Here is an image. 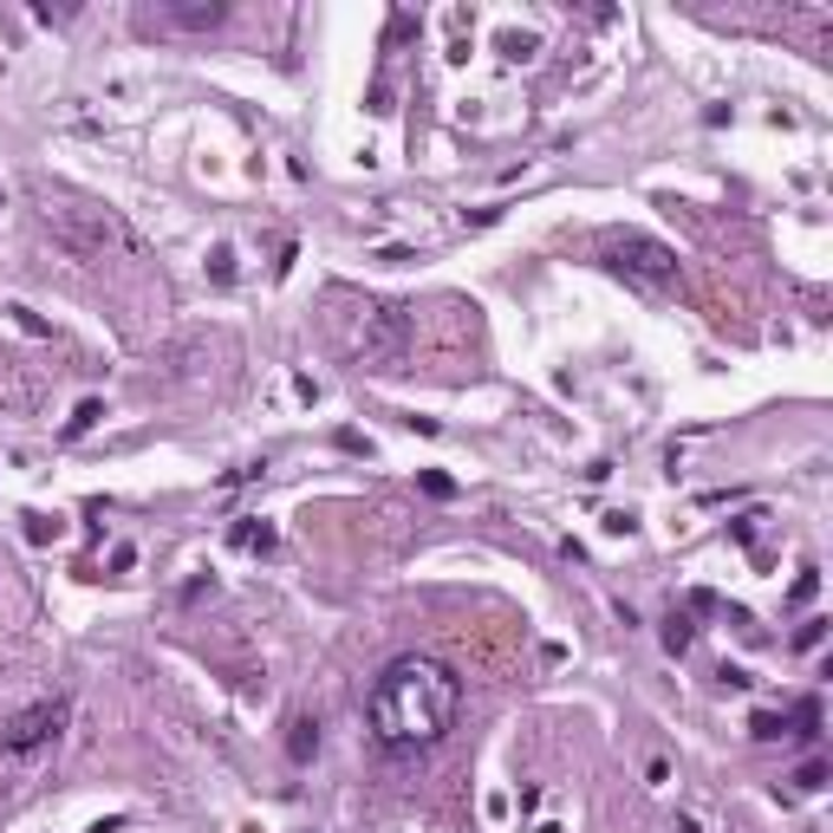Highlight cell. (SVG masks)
Segmentation results:
<instances>
[{
    "mask_svg": "<svg viewBox=\"0 0 833 833\" xmlns=\"http://www.w3.org/2000/svg\"><path fill=\"white\" fill-rule=\"evenodd\" d=\"M456 710H463V678L443 658H424V651L392 658L365 690V730L385 755L437 749L443 735L456 730Z\"/></svg>",
    "mask_w": 833,
    "mask_h": 833,
    "instance_id": "1",
    "label": "cell"
},
{
    "mask_svg": "<svg viewBox=\"0 0 833 833\" xmlns=\"http://www.w3.org/2000/svg\"><path fill=\"white\" fill-rule=\"evenodd\" d=\"M40 222L47 235L72 261H111V254H131L138 235L131 222L111 209V202H92V196H65V190H40Z\"/></svg>",
    "mask_w": 833,
    "mask_h": 833,
    "instance_id": "2",
    "label": "cell"
},
{
    "mask_svg": "<svg viewBox=\"0 0 833 833\" xmlns=\"http://www.w3.org/2000/svg\"><path fill=\"white\" fill-rule=\"evenodd\" d=\"M606 267H612L626 287H638V294H671L678 274H684V267H678V247H664L658 235H638V228L606 242Z\"/></svg>",
    "mask_w": 833,
    "mask_h": 833,
    "instance_id": "3",
    "label": "cell"
},
{
    "mask_svg": "<svg viewBox=\"0 0 833 833\" xmlns=\"http://www.w3.org/2000/svg\"><path fill=\"white\" fill-rule=\"evenodd\" d=\"M352 352L365 372H397L404 352H410V313L385 306V299H365L358 306V326H352Z\"/></svg>",
    "mask_w": 833,
    "mask_h": 833,
    "instance_id": "4",
    "label": "cell"
},
{
    "mask_svg": "<svg viewBox=\"0 0 833 833\" xmlns=\"http://www.w3.org/2000/svg\"><path fill=\"white\" fill-rule=\"evenodd\" d=\"M65 723H72V703H65V697H40V703H27L20 717H7V730H0V749H7L13 762H27V755L52 749V742L65 735Z\"/></svg>",
    "mask_w": 833,
    "mask_h": 833,
    "instance_id": "5",
    "label": "cell"
},
{
    "mask_svg": "<svg viewBox=\"0 0 833 833\" xmlns=\"http://www.w3.org/2000/svg\"><path fill=\"white\" fill-rule=\"evenodd\" d=\"M222 20H228V0H170V7L144 13V27H170V33H209Z\"/></svg>",
    "mask_w": 833,
    "mask_h": 833,
    "instance_id": "6",
    "label": "cell"
},
{
    "mask_svg": "<svg viewBox=\"0 0 833 833\" xmlns=\"http://www.w3.org/2000/svg\"><path fill=\"white\" fill-rule=\"evenodd\" d=\"M313 749H319V723H313V717H294V723H287V755H294V762H313Z\"/></svg>",
    "mask_w": 833,
    "mask_h": 833,
    "instance_id": "7",
    "label": "cell"
},
{
    "mask_svg": "<svg viewBox=\"0 0 833 833\" xmlns=\"http://www.w3.org/2000/svg\"><path fill=\"white\" fill-rule=\"evenodd\" d=\"M782 735H794V742H814V735H821V703H801V710L782 723Z\"/></svg>",
    "mask_w": 833,
    "mask_h": 833,
    "instance_id": "8",
    "label": "cell"
},
{
    "mask_svg": "<svg viewBox=\"0 0 833 833\" xmlns=\"http://www.w3.org/2000/svg\"><path fill=\"white\" fill-rule=\"evenodd\" d=\"M690 638H697V626H690L684 612H671V619H664V651H671V658H684Z\"/></svg>",
    "mask_w": 833,
    "mask_h": 833,
    "instance_id": "9",
    "label": "cell"
},
{
    "mask_svg": "<svg viewBox=\"0 0 833 833\" xmlns=\"http://www.w3.org/2000/svg\"><path fill=\"white\" fill-rule=\"evenodd\" d=\"M235 547H247V553H274V528H267V521H261V528L242 521V528H235Z\"/></svg>",
    "mask_w": 833,
    "mask_h": 833,
    "instance_id": "10",
    "label": "cell"
},
{
    "mask_svg": "<svg viewBox=\"0 0 833 833\" xmlns=\"http://www.w3.org/2000/svg\"><path fill=\"white\" fill-rule=\"evenodd\" d=\"M794 788H801V794L827 788V762H801V769H794Z\"/></svg>",
    "mask_w": 833,
    "mask_h": 833,
    "instance_id": "11",
    "label": "cell"
},
{
    "mask_svg": "<svg viewBox=\"0 0 833 833\" xmlns=\"http://www.w3.org/2000/svg\"><path fill=\"white\" fill-rule=\"evenodd\" d=\"M104 410L99 404H79V417H72V424H65V437H85V430H92V424H99Z\"/></svg>",
    "mask_w": 833,
    "mask_h": 833,
    "instance_id": "12",
    "label": "cell"
},
{
    "mask_svg": "<svg viewBox=\"0 0 833 833\" xmlns=\"http://www.w3.org/2000/svg\"><path fill=\"white\" fill-rule=\"evenodd\" d=\"M821 638H827V619H807V626H801V632H794V644H801V651H814V644H821Z\"/></svg>",
    "mask_w": 833,
    "mask_h": 833,
    "instance_id": "13",
    "label": "cell"
},
{
    "mask_svg": "<svg viewBox=\"0 0 833 833\" xmlns=\"http://www.w3.org/2000/svg\"><path fill=\"white\" fill-rule=\"evenodd\" d=\"M59 535V521H47V515H27V540H52Z\"/></svg>",
    "mask_w": 833,
    "mask_h": 833,
    "instance_id": "14",
    "label": "cell"
},
{
    "mask_svg": "<svg viewBox=\"0 0 833 833\" xmlns=\"http://www.w3.org/2000/svg\"><path fill=\"white\" fill-rule=\"evenodd\" d=\"M424 489L437 495V501H449V495H456V482H449V476H437V469H424Z\"/></svg>",
    "mask_w": 833,
    "mask_h": 833,
    "instance_id": "15",
    "label": "cell"
},
{
    "mask_svg": "<svg viewBox=\"0 0 833 833\" xmlns=\"http://www.w3.org/2000/svg\"><path fill=\"white\" fill-rule=\"evenodd\" d=\"M749 730L762 735V742H775V735H782V717H769V710H762V717H755V723H749Z\"/></svg>",
    "mask_w": 833,
    "mask_h": 833,
    "instance_id": "16",
    "label": "cell"
}]
</instances>
